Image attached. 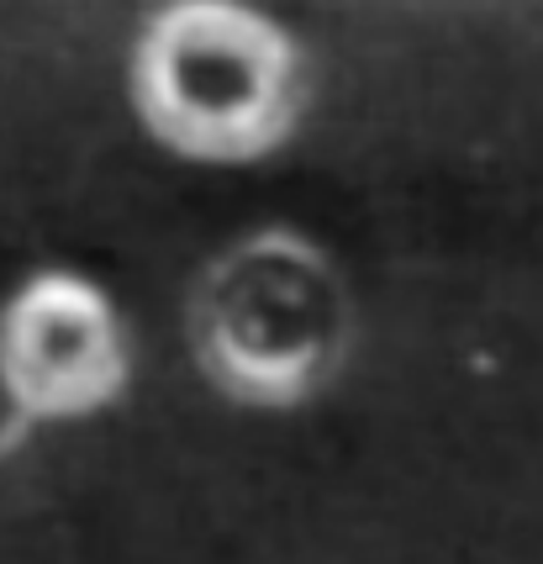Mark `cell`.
<instances>
[{"mask_svg":"<svg viewBox=\"0 0 543 564\" xmlns=\"http://www.w3.org/2000/svg\"><path fill=\"white\" fill-rule=\"evenodd\" d=\"M0 380L26 422L111 406L127 386V344L111 301L79 274H32L0 312Z\"/></svg>","mask_w":543,"mask_h":564,"instance_id":"3","label":"cell"},{"mask_svg":"<svg viewBox=\"0 0 543 564\" xmlns=\"http://www.w3.org/2000/svg\"><path fill=\"white\" fill-rule=\"evenodd\" d=\"M354 312L333 259L285 227L222 248L191 291V344L211 386L243 406H301L348 354Z\"/></svg>","mask_w":543,"mask_h":564,"instance_id":"2","label":"cell"},{"mask_svg":"<svg viewBox=\"0 0 543 564\" xmlns=\"http://www.w3.org/2000/svg\"><path fill=\"white\" fill-rule=\"evenodd\" d=\"M26 427H32V422H26V412L17 406V401H11L6 380H0V459H6V454H11V448L26 438Z\"/></svg>","mask_w":543,"mask_h":564,"instance_id":"4","label":"cell"},{"mask_svg":"<svg viewBox=\"0 0 543 564\" xmlns=\"http://www.w3.org/2000/svg\"><path fill=\"white\" fill-rule=\"evenodd\" d=\"M301 100L296 37L248 6L180 0L132 53V106L180 159L253 164L296 132Z\"/></svg>","mask_w":543,"mask_h":564,"instance_id":"1","label":"cell"}]
</instances>
